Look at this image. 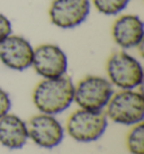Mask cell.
<instances>
[{
	"mask_svg": "<svg viewBox=\"0 0 144 154\" xmlns=\"http://www.w3.org/2000/svg\"><path fill=\"white\" fill-rule=\"evenodd\" d=\"M74 83L67 75L44 79L33 92L35 107L42 114L58 115L67 110L73 103Z\"/></svg>",
	"mask_w": 144,
	"mask_h": 154,
	"instance_id": "6da1fadb",
	"label": "cell"
},
{
	"mask_svg": "<svg viewBox=\"0 0 144 154\" xmlns=\"http://www.w3.org/2000/svg\"><path fill=\"white\" fill-rule=\"evenodd\" d=\"M106 108V116L116 124L132 126L143 122L144 98L142 92L135 89L114 94Z\"/></svg>",
	"mask_w": 144,
	"mask_h": 154,
	"instance_id": "7a4b0ae2",
	"label": "cell"
},
{
	"mask_svg": "<svg viewBox=\"0 0 144 154\" xmlns=\"http://www.w3.org/2000/svg\"><path fill=\"white\" fill-rule=\"evenodd\" d=\"M108 80L121 90H133L143 82V68L140 61L126 52H116L107 61Z\"/></svg>",
	"mask_w": 144,
	"mask_h": 154,
	"instance_id": "3957f363",
	"label": "cell"
},
{
	"mask_svg": "<svg viewBox=\"0 0 144 154\" xmlns=\"http://www.w3.org/2000/svg\"><path fill=\"white\" fill-rule=\"evenodd\" d=\"M113 85L107 78L88 75L74 86L73 101L87 110H102L114 94Z\"/></svg>",
	"mask_w": 144,
	"mask_h": 154,
	"instance_id": "277c9868",
	"label": "cell"
},
{
	"mask_svg": "<svg viewBox=\"0 0 144 154\" xmlns=\"http://www.w3.org/2000/svg\"><path fill=\"white\" fill-rule=\"evenodd\" d=\"M108 126L107 116L102 110L79 109L68 119L67 131L77 142L90 143L99 140Z\"/></svg>",
	"mask_w": 144,
	"mask_h": 154,
	"instance_id": "5b68a950",
	"label": "cell"
},
{
	"mask_svg": "<svg viewBox=\"0 0 144 154\" xmlns=\"http://www.w3.org/2000/svg\"><path fill=\"white\" fill-rule=\"evenodd\" d=\"M91 11L90 0H53L49 17L55 27L72 29L87 20Z\"/></svg>",
	"mask_w": 144,
	"mask_h": 154,
	"instance_id": "8992f818",
	"label": "cell"
},
{
	"mask_svg": "<svg viewBox=\"0 0 144 154\" xmlns=\"http://www.w3.org/2000/svg\"><path fill=\"white\" fill-rule=\"evenodd\" d=\"M32 66L44 79L63 77L68 70V57L59 45L42 44L34 48Z\"/></svg>",
	"mask_w": 144,
	"mask_h": 154,
	"instance_id": "52a82bcc",
	"label": "cell"
},
{
	"mask_svg": "<svg viewBox=\"0 0 144 154\" xmlns=\"http://www.w3.org/2000/svg\"><path fill=\"white\" fill-rule=\"evenodd\" d=\"M28 138L43 149H54L64 138V128L53 115L38 114L32 117L27 124Z\"/></svg>",
	"mask_w": 144,
	"mask_h": 154,
	"instance_id": "ba28073f",
	"label": "cell"
},
{
	"mask_svg": "<svg viewBox=\"0 0 144 154\" xmlns=\"http://www.w3.org/2000/svg\"><path fill=\"white\" fill-rule=\"evenodd\" d=\"M34 47L24 36L11 34L0 44V61L7 68L24 71L32 66Z\"/></svg>",
	"mask_w": 144,
	"mask_h": 154,
	"instance_id": "9c48e42d",
	"label": "cell"
},
{
	"mask_svg": "<svg viewBox=\"0 0 144 154\" xmlns=\"http://www.w3.org/2000/svg\"><path fill=\"white\" fill-rule=\"evenodd\" d=\"M113 39L121 48H135L142 44L144 37V23L134 14L119 16L113 24Z\"/></svg>",
	"mask_w": 144,
	"mask_h": 154,
	"instance_id": "30bf717a",
	"label": "cell"
},
{
	"mask_svg": "<svg viewBox=\"0 0 144 154\" xmlns=\"http://www.w3.org/2000/svg\"><path fill=\"white\" fill-rule=\"evenodd\" d=\"M28 140L27 124L20 117L6 114L0 117V144L9 150L23 149Z\"/></svg>",
	"mask_w": 144,
	"mask_h": 154,
	"instance_id": "8fae6325",
	"label": "cell"
},
{
	"mask_svg": "<svg viewBox=\"0 0 144 154\" xmlns=\"http://www.w3.org/2000/svg\"><path fill=\"white\" fill-rule=\"evenodd\" d=\"M131 0H91L98 13L105 16H117L127 8Z\"/></svg>",
	"mask_w": 144,
	"mask_h": 154,
	"instance_id": "7c38bea8",
	"label": "cell"
},
{
	"mask_svg": "<svg viewBox=\"0 0 144 154\" xmlns=\"http://www.w3.org/2000/svg\"><path fill=\"white\" fill-rule=\"evenodd\" d=\"M126 145L132 154H144V127L142 123L134 125L128 133Z\"/></svg>",
	"mask_w": 144,
	"mask_h": 154,
	"instance_id": "4fadbf2b",
	"label": "cell"
},
{
	"mask_svg": "<svg viewBox=\"0 0 144 154\" xmlns=\"http://www.w3.org/2000/svg\"><path fill=\"white\" fill-rule=\"evenodd\" d=\"M13 34V25L9 18L0 13V44Z\"/></svg>",
	"mask_w": 144,
	"mask_h": 154,
	"instance_id": "5bb4252c",
	"label": "cell"
},
{
	"mask_svg": "<svg viewBox=\"0 0 144 154\" xmlns=\"http://www.w3.org/2000/svg\"><path fill=\"white\" fill-rule=\"evenodd\" d=\"M11 108V100L7 91L0 88V117L8 114Z\"/></svg>",
	"mask_w": 144,
	"mask_h": 154,
	"instance_id": "9a60e30c",
	"label": "cell"
}]
</instances>
